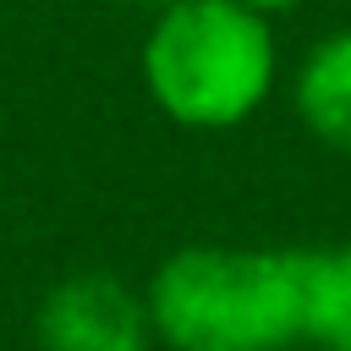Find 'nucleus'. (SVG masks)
Returning <instances> with one entry per match:
<instances>
[{
  "label": "nucleus",
  "mask_w": 351,
  "mask_h": 351,
  "mask_svg": "<svg viewBox=\"0 0 351 351\" xmlns=\"http://www.w3.org/2000/svg\"><path fill=\"white\" fill-rule=\"evenodd\" d=\"M154 346L285 351L302 346V247H176L143 285Z\"/></svg>",
  "instance_id": "f257e3e1"
},
{
  "label": "nucleus",
  "mask_w": 351,
  "mask_h": 351,
  "mask_svg": "<svg viewBox=\"0 0 351 351\" xmlns=\"http://www.w3.org/2000/svg\"><path fill=\"white\" fill-rule=\"evenodd\" d=\"M143 88L186 132H236L280 82L274 22L241 0H176L143 33Z\"/></svg>",
  "instance_id": "f03ea898"
},
{
  "label": "nucleus",
  "mask_w": 351,
  "mask_h": 351,
  "mask_svg": "<svg viewBox=\"0 0 351 351\" xmlns=\"http://www.w3.org/2000/svg\"><path fill=\"white\" fill-rule=\"evenodd\" d=\"M33 340L38 351H154V324L137 285L110 269H82L44 291Z\"/></svg>",
  "instance_id": "7ed1b4c3"
},
{
  "label": "nucleus",
  "mask_w": 351,
  "mask_h": 351,
  "mask_svg": "<svg viewBox=\"0 0 351 351\" xmlns=\"http://www.w3.org/2000/svg\"><path fill=\"white\" fill-rule=\"evenodd\" d=\"M291 104L302 126L329 148L351 159V27L324 33L291 71Z\"/></svg>",
  "instance_id": "20e7f679"
},
{
  "label": "nucleus",
  "mask_w": 351,
  "mask_h": 351,
  "mask_svg": "<svg viewBox=\"0 0 351 351\" xmlns=\"http://www.w3.org/2000/svg\"><path fill=\"white\" fill-rule=\"evenodd\" d=\"M302 346L351 351V241L302 247Z\"/></svg>",
  "instance_id": "39448f33"
},
{
  "label": "nucleus",
  "mask_w": 351,
  "mask_h": 351,
  "mask_svg": "<svg viewBox=\"0 0 351 351\" xmlns=\"http://www.w3.org/2000/svg\"><path fill=\"white\" fill-rule=\"evenodd\" d=\"M241 5H252V11L274 16V11H296V5H307V0H241Z\"/></svg>",
  "instance_id": "423d86ee"
},
{
  "label": "nucleus",
  "mask_w": 351,
  "mask_h": 351,
  "mask_svg": "<svg viewBox=\"0 0 351 351\" xmlns=\"http://www.w3.org/2000/svg\"><path fill=\"white\" fill-rule=\"evenodd\" d=\"M126 5H137V11H148V16H154V11H165V5H176V0H126Z\"/></svg>",
  "instance_id": "0eeeda50"
},
{
  "label": "nucleus",
  "mask_w": 351,
  "mask_h": 351,
  "mask_svg": "<svg viewBox=\"0 0 351 351\" xmlns=\"http://www.w3.org/2000/svg\"><path fill=\"white\" fill-rule=\"evenodd\" d=\"M285 351H313V346H285Z\"/></svg>",
  "instance_id": "6e6552de"
}]
</instances>
